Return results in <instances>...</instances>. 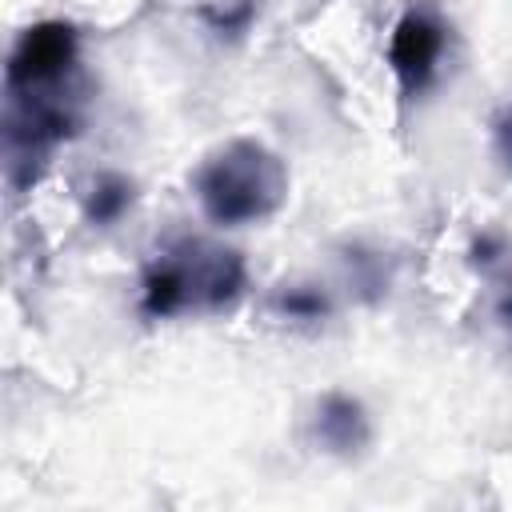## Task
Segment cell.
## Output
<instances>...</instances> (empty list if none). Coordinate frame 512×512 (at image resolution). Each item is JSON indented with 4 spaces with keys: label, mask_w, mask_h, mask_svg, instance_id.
<instances>
[{
    "label": "cell",
    "mask_w": 512,
    "mask_h": 512,
    "mask_svg": "<svg viewBox=\"0 0 512 512\" xmlns=\"http://www.w3.org/2000/svg\"><path fill=\"white\" fill-rule=\"evenodd\" d=\"M244 280L240 252L184 236L148 260L140 276V312L152 320H168L188 308L220 312L240 300Z\"/></svg>",
    "instance_id": "obj_1"
},
{
    "label": "cell",
    "mask_w": 512,
    "mask_h": 512,
    "mask_svg": "<svg viewBox=\"0 0 512 512\" xmlns=\"http://www.w3.org/2000/svg\"><path fill=\"white\" fill-rule=\"evenodd\" d=\"M192 192L212 224L240 228L268 220L288 196V172L276 152L256 140H232L216 148L196 172Z\"/></svg>",
    "instance_id": "obj_2"
},
{
    "label": "cell",
    "mask_w": 512,
    "mask_h": 512,
    "mask_svg": "<svg viewBox=\"0 0 512 512\" xmlns=\"http://www.w3.org/2000/svg\"><path fill=\"white\" fill-rule=\"evenodd\" d=\"M76 56H80L76 28L64 20H40L16 40V48L8 56L4 84H8V92L60 88L68 80V72L76 68Z\"/></svg>",
    "instance_id": "obj_3"
},
{
    "label": "cell",
    "mask_w": 512,
    "mask_h": 512,
    "mask_svg": "<svg viewBox=\"0 0 512 512\" xmlns=\"http://www.w3.org/2000/svg\"><path fill=\"white\" fill-rule=\"evenodd\" d=\"M448 48V28L436 12L428 8H408L388 40V64L400 80L404 100H416L420 92L432 88V80L440 76V60Z\"/></svg>",
    "instance_id": "obj_4"
},
{
    "label": "cell",
    "mask_w": 512,
    "mask_h": 512,
    "mask_svg": "<svg viewBox=\"0 0 512 512\" xmlns=\"http://www.w3.org/2000/svg\"><path fill=\"white\" fill-rule=\"evenodd\" d=\"M316 440L328 448V452H340V456H352L368 444V416H364V404L356 396H344V392H328L320 404H316Z\"/></svg>",
    "instance_id": "obj_5"
},
{
    "label": "cell",
    "mask_w": 512,
    "mask_h": 512,
    "mask_svg": "<svg viewBox=\"0 0 512 512\" xmlns=\"http://www.w3.org/2000/svg\"><path fill=\"white\" fill-rule=\"evenodd\" d=\"M128 204H132V184H128L124 176H100V180L92 184V192H88L84 212H88L92 224L108 228V224H116V220L124 216Z\"/></svg>",
    "instance_id": "obj_6"
},
{
    "label": "cell",
    "mask_w": 512,
    "mask_h": 512,
    "mask_svg": "<svg viewBox=\"0 0 512 512\" xmlns=\"http://www.w3.org/2000/svg\"><path fill=\"white\" fill-rule=\"evenodd\" d=\"M272 308L276 312H284L288 320H320V316H328V296L320 292V288H308V284H292V288H280L276 296H272Z\"/></svg>",
    "instance_id": "obj_7"
},
{
    "label": "cell",
    "mask_w": 512,
    "mask_h": 512,
    "mask_svg": "<svg viewBox=\"0 0 512 512\" xmlns=\"http://www.w3.org/2000/svg\"><path fill=\"white\" fill-rule=\"evenodd\" d=\"M492 136H496V156H500V164L512 172V104H508V108L496 116Z\"/></svg>",
    "instance_id": "obj_8"
},
{
    "label": "cell",
    "mask_w": 512,
    "mask_h": 512,
    "mask_svg": "<svg viewBox=\"0 0 512 512\" xmlns=\"http://www.w3.org/2000/svg\"><path fill=\"white\" fill-rule=\"evenodd\" d=\"M496 316H500V320L512 328V280L504 284V292H500V300H496Z\"/></svg>",
    "instance_id": "obj_9"
}]
</instances>
